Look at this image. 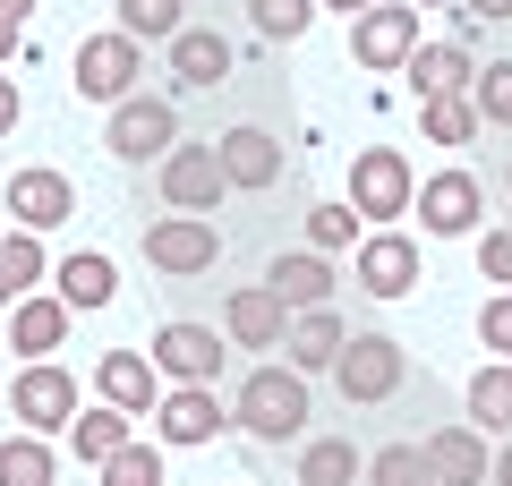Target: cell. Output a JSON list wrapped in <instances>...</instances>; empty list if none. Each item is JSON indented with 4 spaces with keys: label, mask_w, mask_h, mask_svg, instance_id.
<instances>
[{
    "label": "cell",
    "mask_w": 512,
    "mask_h": 486,
    "mask_svg": "<svg viewBox=\"0 0 512 486\" xmlns=\"http://www.w3.org/2000/svg\"><path fill=\"white\" fill-rule=\"evenodd\" d=\"M52 282H60V299H69V307H111V299H120V273H111V256H94V248L60 256Z\"/></svg>",
    "instance_id": "26"
},
{
    "label": "cell",
    "mask_w": 512,
    "mask_h": 486,
    "mask_svg": "<svg viewBox=\"0 0 512 486\" xmlns=\"http://www.w3.org/2000/svg\"><path fill=\"white\" fill-rule=\"evenodd\" d=\"M350 205H359L367 231H384V222H402L419 205V171H410L402 145H359L350 154Z\"/></svg>",
    "instance_id": "2"
},
{
    "label": "cell",
    "mask_w": 512,
    "mask_h": 486,
    "mask_svg": "<svg viewBox=\"0 0 512 486\" xmlns=\"http://www.w3.org/2000/svg\"><path fill=\"white\" fill-rule=\"evenodd\" d=\"M410 9H461V0H410Z\"/></svg>",
    "instance_id": "45"
},
{
    "label": "cell",
    "mask_w": 512,
    "mask_h": 486,
    "mask_svg": "<svg viewBox=\"0 0 512 486\" xmlns=\"http://www.w3.org/2000/svg\"><path fill=\"white\" fill-rule=\"evenodd\" d=\"M137 77H146V43H137V35L111 26V35L77 43V94H86V103H128V94H146Z\"/></svg>",
    "instance_id": "7"
},
{
    "label": "cell",
    "mask_w": 512,
    "mask_h": 486,
    "mask_svg": "<svg viewBox=\"0 0 512 486\" xmlns=\"http://www.w3.org/2000/svg\"><path fill=\"white\" fill-rule=\"evenodd\" d=\"M342 342H350L342 307H299V316H291V333H282V350H291V367H299V376H333Z\"/></svg>",
    "instance_id": "18"
},
{
    "label": "cell",
    "mask_w": 512,
    "mask_h": 486,
    "mask_svg": "<svg viewBox=\"0 0 512 486\" xmlns=\"http://www.w3.org/2000/svg\"><path fill=\"white\" fill-rule=\"evenodd\" d=\"M367 486H444L436 461H427V444H384L376 461H367Z\"/></svg>",
    "instance_id": "32"
},
{
    "label": "cell",
    "mask_w": 512,
    "mask_h": 486,
    "mask_svg": "<svg viewBox=\"0 0 512 486\" xmlns=\"http://www.w3.org/2000/svg\"><path fill=\"white\" fill-rule=\"evenodd\" d=\"M231 427H248L256 444H291V435L308 427V376H299V367H282V359L248 367V376H239V393H231Z\"/></svg>",
    "instance_id": "1"
},
{
    "label": "cell",
    "mask_w": 512,
    "mask_h": 486,
    "mask_svg": "<svg viewBox=\"0 0 512 486\" xmlns=\"http://www.w3.org/2000/svg\"><path fill=\"white\" fill-rule=\"evenodd\" d=\"M231 43L214 35V26H180V35H171V86H188V94H205V86H222V77H231Z\"/></svg>",
    "instance_id": "19"
},
{
    "label": "cell",
    "mask_w": 512,
    "mask_h": 486,
    "mask_svg": "<svg viewBox=\"0 0 512 486\" xmlns=\"http://www.w3.org/2000/svg\"><path fill=\"white\" fill-rule=\"evenodd\" d=\"M9 52H26V18H9V9H0V60Z\"/></svg>",
    "instance_id": "40"
},
{
    "label": "cell",
    "mask_w": 512,
    "mask_h": 486,
    "mask_svg": "<svg viewBox=\"0 0 512 486\" xmlns=\"http://www.w3.org/2000/svg\"><path fill=\"white\" fill-rule=\"evenodd\" d=\"M103 145L120 162H163L171 145H180V103H171V94H128V103H111Z\"/></svg>",
    "instance_id": "8"
},
{
    "label": "cell",
    "mask_w": 512,
    "mask_h": 486,
    "mask_svg": "<svg viewBox=\"0 0 512 486\" xmlns=\"http://www.w3.org/2000/svg\"><path fill=\"white\" fill-rule=\"evenodd\" d=\"M265 282L282 290V307H333V256L325 248H299V256H274V273H265Z\"/></svg>",
    "instance_id": "23"
},
{
    "label": "cell",
    "mask_w": 512,
    "mask_h": 486,
    "mask_svg": "<svg viewBox=\"0 0 512 486\" xmlns=\"http://www.w3.org/2000/svg\"><path fill=\"white\" fill-rule=\"evenodd\" d=\"M146 265L171 273V282H197V273L222 265V231L214 214H154L146 222Z\"/></svg>",
    "instance_id": "5"
},
{
    "label": "cell",
    "mask_w": 512,
    "mask_h": 486,
    "mask_svg": "<svg viewBox=\"0 0 512 486\" xmlns=\"http://www.w3.org/2000/svg\"><path fill=\"white\" fill-rule=\"evenodd\" d=\"M222 359H231V350H222L214 324H163V333H154V367H163L171 384H222Z\"/></svg>",
    "instance_id": "15"
},
{
    "label": "cell",
    "mask_w": 512,
    "mask_h": 486,
    "mask_svg": "<svg viewBox=\"0 0 512 486\" xmlns=\"http://www.w3.org/2000/svg\"><path fill=\"white\" fill-rule=\"evenodd\" d=\"M69 316H77V307L60 299V290L18 299V307H9V350H18V359H52V350L69 342Z\"/></svg>",
    "instance_id": "17"
},
{
    "label": "cell",
    "mask_w": 512,
    "mask_h": 486,
    "mask_svg": "<svg viewBox=\"0 0 512 486\" xmlns=\"http://www.w3.org/2000/svg\"><path fill=\"white\" fill-rule=\"evenodd\" d=\"M419 128H427V145H470L487 120H478L470 94H427V103H419Z\"/></svg>",
    "instance_id": "29"
},
{
    "label": "cell",
    "mask_w": 512,
    "mask_h": 486,
    "mask_svg": "<svg viewBox=\"0 0 512 486\" xmlns=\"http://www.w3.org/2000/svg\"><path fill=\"white\" fill-rule=\"evenodd\" d=\"M222 197H231L222 145H171L163 154V205L171 214H222Z\"/></svg>",
    "instance_id": "9"
},
{
    "label": "cell",
    "mask_w": 512,
    "mask_h": 486,
    "mask_svg": "<svg viewBox=\"0 0 512 486\" xmlns=\"http://www.w3.org/2000/svg\"><path fill=\"white\" fill-rule=\"evenodd\" d=\"M0 205L18 214V231H60V222L77 214V188H69V171H52V162H26V171H9Z\"/></svg>",
    "instance_id": "10"
},
{
    "label": "cell",
    "mask_w": 512,
    "mask_h": 486,
    "mask_svg": "<svg viewBox=\"0 0 512 486\" xmlns=\"http://www.w3.org/2000/svg\"><path fill=\"white\" fill-rule=\"evenodd\" d=\"M402 77H410V94H419V103H427V94H470L478 52H470V43H419Z\"/></svg>",
    "instance_id": "21"
},
{
    "label": "cell",
    "mask_w": 512,
    "mask_h": 486,
    "mask_svg": "<svg viewBox=\"0 0 512 486\" xmlns=\"http://www.w3.org/2000/svg\"><path fill=\"white\" fill-rule=\"evenodd\" d=\"M86 410L77 401V376L60 359H26L18 376H9V418L18 427H35V435H69V418Z\"/></svg>",
    "instance_id": "4"
},
{
    "label": "cell",
    "mask_w": 512,
    "mask_h": 486,
    "mask_svg": "<svg viewBox=\"0 0 512 486\" xmlns=\"http://www.w3.org/2000/svg\"><path fill=\"white\" fill-rule=\"evenodd\" d=\"M103 486H163V435L154 444H120L103 461Z\"/></svg>",
    "instance_id": "36"
},
{
    "label": "cell",
    "mask_w": 512,
    "mask_h": 486,
    "mask_svg": "<svg viewBox=\"0 0 512 486\" xmlns=\"http://www.w3.org/2000/svg\"><path fill=\"white\" fill-rule=\"evenodd\" d=\"M120 444H137V418L111 410V401H103V410H77V418H69V452H77L86 469H103Z\"/></svg>",
    "instance_id": "24"
},
{
    "label": "cell",
    "mask_w": 512,
    "mask_h": 486,
    "mask_svg": "<svg viewBox=\"0 0 512 486\" xmlns=\"http://www.w3.org/2000/svg\"><path fill=\"white\" fill-rule=\"evenodd\" d=\"M470 103H478V120H487V128H512V60H478Z\"/></svg>",
    "instance_id": "35"
},
{
    "label": "cell",
    "mask_w": 512,
    "mask_h": 486,
    "mask_svg": "<svg viewBox=\"0 0 512 486\" xmlns=\"http://www.w3.org/2000/svg\"><path fill=\"white\" fill-rule=\"evenodd\" d=\"M299 486H359V444L325 435V444L299 452Z\"/></svg>",
    "instance_id": "31"
},
{
    "label": "cell",
    "mask_w": 512,
    "mask_h": 486,
    "mask_svg": "<svg viewBox=\"0 0 512 486\" xmlns=\"http://www.w3.org/2000/svg\"><path fill=\"white\" fill-rule=\"evenodd\" d=\"M419 43H427V9H410V0H384V9H367V18H350V60H359L367 77L410 69Z\"/></svg>",
    "instance_id": "3"
},
{
    "label": "cell",
    "mask_w": 512,
    "mask_h": 486,
    "mask_svg": "<svg viewBox=\"0 0 512 486\" xmlns=\"http://www.w3.org/2000/svg\"><path fill=\"white\" fill-rule=\"evenodd\" d=\"M0 239H9V231H0Z\"/></svg>",
    "instance_id": "47"
},
{
    "label": "cell",
    "mask_w": 512,
    "mask_h": 486,
    "mask_svg": "<svg viewBox=\"0 0 512 486\" xmlns=\"http://www.w3.org/2000/svg\"><path fill=\"white\" fill-rule=\"evenodd\" d=\"M52 478H60V461H52V435L18 427L9 444H0V486H52Z\"/></svg>",
    "instance_id": "28"
},
{
    "label": "cell",
    "mask_w": 512,
    "mask_h": 486,
    "mask_svg": "<svg viewBox=\"0 0 512 486\" xmlns=\"http://www.w3.org/2000/svg\"><path fill=\"white\" fill-rule=\"evenodd\" d=\"M222 333H231V350H282V333H291L282 290L274 282H239L231 299H222Z\"/></svg>",
    "instance_id": "12"
},
{
    "label": "cell",
    "mask_w": 512,
    "mask_h": 486,
    "mask_svg": "<svg viewBox=\"0 0 512 486\" xmlns=\"http://www.w3.org/2000/svg\"><path fill=\"white\" fill-rule=\"evenodd\" d=\"M325 9H350V18H367V9H384V0H325Z\"/></svg>",
    "instance_id": "42"
},
{
    "label": "cell",
    "mask_w": 512,
    "mask_h": 486,
    "mask_svg": "<svg viewBox=\"0 0 512 486\" xmlns=\"http://www.w3.org/2000/svg\"><path fill=\"white\" fill-rule=\"evenodd\" d=\"M0 9H9V18H35V0H0Z\"/></svg>",
    "instance_id": "44"
},
{
    "label": "cell",
    "mask_w": 512,
    "mask_h": 486,
    "mask_svg": "<svg viewBox=\"0 0 512 486\" xmlns=\"http://www.w3.org/2000/svg\"><path fill=\"white\" fill-rule=\"evenodd\" d=\"M359 290L367 299H410L419 290V239L402 222H384V231L359 239Z\"/></svg>",
    "instance_id": "11"
},
{
    "label": "cell",
    "mask_w": 512,
    "mask_h": 486,
    "mask_svg": "<svg viewBox=\"0 0 512 486\" xmlns=\"http://www.w3.org/2000/svg\"><path fill=\"white\" fill-rule=\"evenodd\" d=\"M316 9H325V0H248V26L265 43H299L316 26Z\"/></svg>",
    "instance_id": "33"
},
{
    "label": "cell",
    "mask_w": 512,
    "mask_h": 486,
    "mask_svg": "<svg viewBox=\"0 0 512 486\" xmlns=\"http://www.w3.org/2000/svg\"><path fill=\"white\" fill-rule=\"evenodd\" d=\"M222 427H231V418H222V393H214V384H171V393L154 401V435H163L171 452L214 444Z\"/></svg>",
    "instance_id": "13"
},
{
    "label": "cell",
    "mask_w": 512,
    "mask_h": 486,
    "mask_svg": "<svg viewBox=\"0 0 512 486\" xmlns=\"http://www.w3.org/2000/svg\"><path fill=\"white\" fill-rule=\"evenodd\" d=\"M504 188H512V162H504Z\"/></svg>",
    "instance_id": "46"
},
{
    "label": "cell",
    "mask_w": 512,
    "mask_h": 486,
    "mask_svg": "<svg viewBox=\"0 0 512 486\" xmlns=\"http://www.w3.org/2000/svg\"><path fill=\"white\" fill-rule=\"evenodd\" d=\"M427 461H436V478H444V486H487V478H495V452H487V435H478L470 418L427 435Z\"/></svg>",
    "instance_id": "20"
},
{
    "label": "cell",
    "mask_w": 512,
    "mask_h": 486,
    "mask_svg": "<svg viewBox=\"0 0 512 486\" xmlns=\"http://www.w3.org/2000/svg\"><path fill=\"white\" fill-rule=\"evenodd\" d=\"M402 376H410V359H402V342L393 333H350L342 342V359H333V384H342V401L350 410H376V401H393L402 393Z\"/></svg>",
    "instance_id": "6"
},
{
    "label": "cell",
    "mask_w": 512,
    "mask_h": 486,
    "mask_svg": "<svg viewBox=\"0 0 512 486\" xmlns=\"http://www.w3.org/2000/svg\"><path fill=\"white\" fill-rule=\"evenodd\" d=\"M26 120V94H18V77H0V137Z\"/></svg>",
    "instance_id": "39"
},
{
    "label": "cell",
    "mask_w": 512,
    "mask_h": 486,
    "mask_svg": "<svg viewBox=\"0 0 512 486\" xmlns=\"http://www.w3.org/2000/svg\"><path fill=\"white\" fill-rule=\"evenodd\" d=\"M478 273L512 290V231H478Z\"/></svg>",
    "instance_id": "38"
},
{
    "label": "cell",
    "mask_w": 512,
    "mask_h": 486,
    "mask_svg": "<svg viewBox=\"0 0 512 486\" xmlns=\"http://www.w3.org/2000/svg\"><path fill=\"white\" fill-rule=\"evenodd\" d=\"M359 205L350 197H325V205H308V248H325V256H342V248H359Z\"/></svg>",
    "instance_id": "30"
},
{
    "label": "cell",
    "mask_w": 512,
    "mask_h": 486,
    "mask_svg": "<svg viewBox=\"0 0 512 486\" xmlns=\"http://www.w3.org/2000/svg\"><path fill=\"white\" fill-rule=\"evenodd\" d=\"M214 145H222V171H231V188H248V197L282 180V145L265 137V128H222Z\"/></svg>",
    "instance_id": "22"
},
{
    "label": "cell",
    "mask_w": 512,
    "mask_h": 486,
    "mask_svg": "<svg viewBox=\"0 0 512 486\" xmlns=\"http://www.w3.org/2000/svg\"><path fill=\"white\" fill-rule=\"evenodd\" d=\"M111 9H120V35H137V43H171V35H180V9H188V0H111Z\"/></svg>",
    "instance_id": "34"
},
{
    "label": "cell",
    "mask_w": 512,
    "mask_h": 486,
    "mask_svg": "<svg viewBox=\"0 0 512 486\" xmlns=\"http://www.w3.org/2000/svg\"><path fill=\"white\" fill-rule=\"evenodd\" d=\"M43 273H52V256H43V231H9V239H0V307L35 299Z\"/></svg>",
    "instance_id": "25"
},
{
    "label": "cell",
    "mask_w": 512,
    "mask_h": 486,
    "mask_svg": "<svg viewBox=\"0 0 512 486\" xmlns=\"http://www.w3.org/2000/svg\"><path fill=\"white\" fill-rule=\"evenodd\" d=\"M478 342H487L495 359H512V290H495V299L478 307Z\"/></svg>",
    "instance_id": "37"
},
{
    "label": "cell",
    "mask_w": 512,
    "mask_h": 486,
    "mask_svg": "<svg viewBox=\"0 0 512 486\" xmlns=\"http://www.w3.org/2000/svg\"><path fill=\"white\" fill-rule=\"evenodd\" d=\"M478 205H487V188H478L470 171H436V180H419V205H410V214L427 222V239H470Z\"/></svg>",
    "instance_id": "14"
},
{
    "label": "cell",
    "mask_w": 512,
    "mask_h": 486,
    "mask_svg": "<svg viewBox=\"0 0 512 486\" xmlns=\"http://www.w3.org/2000/svg\"><path fill=\"white\" fill-rule=\"evenodd\" d=\"M495 486H512V444H504V452H495Z\"/></svg>",
    "instance_id": "43"
},
{
    "label": "cell",
    "mask_w": 512,
    "mask_h": 486,
    "mask_svg": "<svg viewBox=\"0 0 512 486\" xmlns=\"http://www.w3.org/2000/svg\"><path fill=\"white\" fill-rule=\"evenodd\" d=\"M94 393H103L111 410H128V418H154V401H163V367H154L146 350H103Z\"/></svg>",
    "instance_id": "16"
},
{
    "label": "cell",
    "mask_w": 512,
    "mask_h": 486,
    "mask_svg": "<svg viewBox=\"0 0 512 486\" xmlns=\"http://www.w3.org/2000/svg\"><path fill=\"white\" fill-rule=\"evenodd\" d=\"M461 9H470L478 26H495V18H512V0H461Z\"/></svg>",
    "instance_id": "41"
},
{
    "label": "cell",
    "mask_w": 512,
    "mask_h": 486,
    "mask_svg": "<svg viewBox=\"0 0 512 486\" xmlns=\"http://www.w3.org/2000/svg\"><path fill=\"white\" fill-rule=\"evenodd\" d=\"M461 401H470V427L478 435H512V359H487Z\"/></svg>",
    "instance_id": "27"
}]
</instances>
